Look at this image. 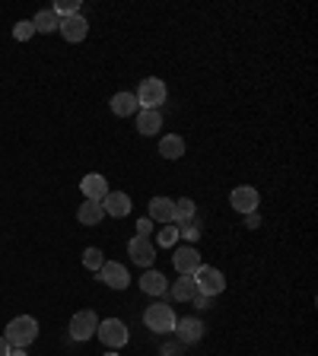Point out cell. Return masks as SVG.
Here are the masks:
<instances>
[{
  "mask_svg": "<svg viewBox=\"0 0 318 356\" xmlns=\"http://www.w3.org/2000/svg\"><path fill=\"white\" fill-rule=\"evenodd\" d=\"M35 337H38V321L32 315H19V318H13L3 327V341L10 347H29Z\"/></svg>",
  "mask_w": 318,
  "mask_h": 356,
  "instance_id": "6da1fadb",
  "label": "cell"
},
{
  "mask_svg": "<svg viewBox=\"0 0 318 356\" xmlns=\"http://www.w3.org/2000/svg\"><path fill=\"white\" fill-rule=\"evenodd\" d=\"M143 321H147V327L153 334H172L178 318H175V312H172V305L156 302V305H150V309L143 312Z\"/></svg>",
  "mask_w": 318,
  "mask_h": 356,
  "instance_id": "7a4b0ae2",
  "label": "cell"
},
{
  "mask_svg": "<svg viewBox=\"0 0 318 356\" xmlns=\"http://www.w3.org/2000/svg\"><path fill=\"white\" fill-rule=\"evenodd\" d=\"M194 286H198V293H204V296H220L223 289H226V277L216 270V267H210V264H200L198 270H194Z\"/></svg>",
  "mask_w": 318,
  "mask_h": 356,
  "instance_id": "3957f363",
  "label": "cell"
},
{
  "mask_svg": "<svg viewBox=\"0 0 318 356\" xmlns=\"http://www.w3.org/2000/svg\"><path fill=\"white\" fill-rule=\"evenodd\" d=\"M134 96H137V105H141V108L159 111V105L166 102V83L159 80V76H147V80L141 83V89H137Z\"/></svg>",
  "mask_w": 318,
  "mask_h": 356,
  "instance_id": "277c9868",
  "label": "cell"
},
{
  "mask_svg": "<svg viewBox=\"0 0 318 356\" xmlns=\"http://www.w3.org/2000/svg\"><path fill=\"white\" fill-rule=\"evenodd\" d=\"M99 341L105 343V347H111V350H118V347H125L127 341H131V331H127V325L121 318H105V321H99Z\"/></svg>",
  "mask_w": 318,
  "mask_h": 356,
  "instance_id": "5b68a950",
  "label": "cell"
},
{
  "mask_svg": "<svg viewBox=\"0 0 318 356\" xmlns=\"http://www.w3.org/2000/svg\"><path fill=\"white\" fill-rule=\"evenodd\" d=\"M127 254H131L134 264H141L143 270H150L156 261V245L150 242V236H134L131 242H127Z\"/></svg>",
  "mask_w": 318,
  "mask_h": 356,
  "instance_id": "8992f818",
  "label": "cell"
},
{
  "mask_svg": "<svg viewBox=\"0 0 318 356\" xmlns=\"http://www.w3.org/2000/svg\"><path fill=\"white\" fill-rule=\"evenodd\" d=\"M96 331H99L96 312L83 309V312H77L74 318H70V337H74V341H89V337H96Z\"/></svg>",
  "mask_w": 318,
  "mask_h": 356,
  "instance_id": "52a82bcc",
  "label": "cell"
},
{
  "mask_svg": "<svg viewBox=\"0 0 318 356\" xmlns=\"http://www.w3.org/2000/svg\"><path fill=\"white\" fill-rule=\"evenodd\" d=\"M99 280H102L105 286H111V289H127L131 277H127L125 264H118V261H105V264L99 267Z\"/></svg>",
  "mask_w": 318,
  "mask_h": 356,
  "instance_id": "ba28073f",
  "label": "cell"
},
{
  "mask_svg": "<svg viewBox=\"0 0 318 356\" xmlns=\"http://www.w3.org/2000/svg\"><path fill=\"white\" fill-rule=\"evenodd\" d=\"M80 191H83V197H86V200H96V204H102L105 194H109V178L99 175V172H89V175H83Z\"/></svg>",
  "mask_w": 318,
  "mask_h": 356,
  "instance_id": "9c48e42d",
  "label": "cell"
},
{
  "mask_svg": "<svg viewBox=\"0 0 318 356\" xmlns=\"http://www.w3.org/2000/svg\"><path fill=\"white\" fill-rule=\"evenodd\" d=\"M58 32L67 38V42H83V38H86V32H89V22H86V16H83V13L67 16V19L58 22Z\"/></svg>",
  "mask_w": 318,
  "mask_h": 356,
  "instance_id": "30bf717a",
  "label": "cell"
},
{
  "mask_svg": "<svg viewBox=\"0 0 318 356\" xmlns=\"http://www.w3.org/2000/svg\"><path fill=\"white\" fill-rule=\"evenodd\" d=\"M230 204L245 216V213H255V210H258L261 197H258V191H255V188L242 185V188H236V191L230 194Z\"/></svg>",
  "mask_w": 318,
  "mask_h": 356,
  "instance_id": "8fae6325",
  "label": "cell"
},
{
  "mask_svg": "<svg viewBox=\"0 0 318 356\" xmlns=\"http://www.w3.org/2000/svg\"><path fill=\"white\" fill-rule=\"evenodd\" d=\"M204 331H207V327H204L200 318H178L175 321V337L182 343H198L200 337H204Z\"/></svg>",
  "mask_w": 318,
  "mask_h": 356,
  "instance_id": "7c38bea8",
  "label": "cell"
},
{
  "mask_svg": "<svg viewBox=\"0 0 318 356\" xmlns=\"http://www.w3.org/2000/svg\"><path fill=\"white\" fill-rule=\"evenodd\" d=\"M172 264H175L178 274H194L200 267V254L194 245H185V248H178L175 254H172Z\"/></svg>",
  "mask_w": 318,
  "mask_h": 356,
  "instance_id": "4fadbf2b",
  "label": "cell"
},
{
  "mask_svg": "<svg viewBox=\"0 0 318 356\" xmlns=\"http://www.w3.org/2000/svg\"><path fill=\"white\" fill-rule=\"evenodd\" d=\"M105 207V216H115V220H121V216L131 213V197H127L125 191H109L102 200Z\"/></svg>",
  "mask_w": 318,
  "mask_h": 356,
  "instance_id": "5bb4252c",
  "label": "cell"
},
{
  "mask_svg": "<svg viewBox=\"0 0 318 356\" xmlns=\"http://www.w3.org/2000/svg\"><path fill=\"white\" fill-rule=\"evenodd\" d=\"M172 213H175V200L172 197L156 194V197L150 200V220L153 222H166V226H172Z\"/></svg>",
  "mask_w": 318,
  "mask_h": 356,
  "instance_id": "9a60e30c",
  "label": "cell"
},
{
  "mask_svg": "<svg viewBox=\"0 0 318 356\" xmlns=\"http://www.w3.org/2000/svg\"><path fill=\"white\" fill-rule=\"evenodd\" d=\"M109 105H111V111H115L118 118H131V115L141 111V105H137V96H134V92H115Z\"/></svg>",
  "mask_w": 318,
  "mask_h": 356,
  "instance_id": "2e32d148",
  "label": "cell"
},
{
  "mask_svg": "<svg viewBox=\"0 0 318 356\" xmlns=\"http://www.w3.org/2000/svg\"><path fill=\"white\" fill-rule=\"evenodd\" d=\"M141 289L147 293V296H163L166 289H169V280H166V274H159V270H143L141 277Z\"/></svg>",
  "mask_w": 318,
  "mask_h": 356,
  "instance_id": "e0dca14e",
  "label": "cell"
},
{
  "mask_svg": "<svg viewBox=\"0 0 318 356\" xmlns=\"http://www.w3.org/2000/svg\"><path fill=\"white\" fill-rule=\"evenodd\" d=\"M159 127H163V115L159 111H150V108L137 111V134L153 137V134H159Z\"/></svg>",
  "mask_w": 318,
  "mask_h": 356,
  "instance_id": "ac0fdd59",
  "label": "cell"
},
{
  "mask_svg": "<svg viewBox=\"0 0 318 356\" xmlns=\"http://www.w3.org/2000/svg\"><path fill=\"white\" fill-rule=\"evenodd\" d=\"M77 220H80L83 226H99V222L105 220V207L96 204V200H83L80 210H77Z\"/></svg>",
  "mask_w": 318,
  "mask_h": 356,
  "instance_id": "d6986e66",
  "label": "cell"
},
{
  "mask_svg": "<svg viewBox=\"0 0 318 356\" xmlns=\"http://www.w3.org/2000/svg\"><path fill=\"white\" fill-rule=\"evenodd\" d=\"M194 293H198L194 277L191 274H178V280L172 283V299H178V302H191Z\"/></svg>",
  "mask_w": 318,
  "mask_h": 356,
  "instance_id": "ffe728a7",
  "label": "cell"
},
{
  "mask_svg": "<svg viewBox=\"0 0 318 356\" xmlns=\"http://www.w3.org/2000/svg\"><path fill=\"white\" fill-rule=\"evenodd\" d=\"M159 156H163V159H182V156H185V140H182L178 134L163 137V140H159Z\"/></svg>",
  "mask_w": 318,
  "mask_h": 356,
  "instance_id": "44dd1931",
  "label": "cell"
},
{
  "mask_svg": "<svg viewBox=\"0 0 318 356\" xmlns=\"http://www.w3.org/2000/svg\"><path fill=\"white\" fill-rule=\"evenodd\" d=\"M58 13L54 10H42V13H35V19H32V26H35V32H58Z\"/></svg>",
  "mask_w": 318,
  "mask_h": 356,
  "instance_id": "7402d4cb",
  "label": "cell"
},
{
  "mask_svg": "<svg viewBox=\"0 0 318 356\" xmlns=\"http://www.w3.org/2000/svg\"><path fill=\"white\" fill-rule=\"evenodd\" d=\"M194 220V200L191 197H178L175 200V213H172V222L182 226V222H191Z\"/></svg>",
  "mask_w": 318,
  "mask_h": 356,
  "instance_id": "603a6c76",
  "label": "cell"
},
{
  "mask_svg": "<svg viewBox=\"0 0 318 356\" xmlns=\"http://www.w3.org/2000/svg\"><path fill=\"white\" fill-rule=\"evenodd\" d=\"M102 264H105V254L99 252V248H86V252H83V267H86V270H96L99 274Z\"/></svg>",
  "mask_w": 318,
  "mask_h": 356,
  "instance_id": "cb8c5ba5",
  "label": "cell"
},
{
  "mask_svg": "<svg viewBox=\"0 0 318 356\" xmlns=\"http://www.w3.org/2000/svg\"><path fill=\"white\" fill-rule=\"evenodd\" d=\"M51 10L58 13V19H67V16H77V13H80V0H58Z\"/></svg>",
  "mask_w": 318,
  "mask_h": 356,
  "instance_id": "d4e9b609",
  "label": "cell"
},
{
  "mask_svg": "<svg viewBox=\"0 0 318 356\" xmlns=\"http://www.w3.org/2000/svg\"><path fill=\"white\" fill-rule=\"evenodd\" d=\"M32 35H35V26H32V19H19L13 26V38H16V42H29Z\"/></svg>",
  "mask_w": 318,
  "mask_h": 356,
  "instance_id": "484cf974",
  "label": "cell"
},
{
  "mask_svg": "<svg viewBox=\"0 0 318 356\" xmlns=\"http://www.w3.org/2000/svg\"><path fill=\"white\" fill-rule=\"evenodd\" d=\"M178 236H185L188 238V242H198V238H200V226H198V222H182V226H178Z\"/></svg>",
  "mask_w": 318,
  "mask_h": 356,
  "instance_id": "4316f807",
  "label": "cell"
},
{
  "mask_svg": "<svg viewBox=\"0 0 318 356\" xmlns=\"http://www.w3.org/2000/svg\"><path fill=\"white\" fill-rule=\"evenodd\" d=\"M150 232H153V220H150V216L137 220V236H150Z\"/></svg>",
  "mask_w": 318,
  "mask_h": 356,
  "instance_id": "83f0119b",
  "label": "cell"
},
{
  "mask_svg": "<svg viewBox=\"0 0 318 356\" xmlns=\"http://www.w3.org/2000/svg\"><path fill=\"white\" fill-rule=\"evenodd\" d=\"M178 238V229H163L159 232V245H175Z\"/></svg>",
  "mask_w": 318,
  "mask_h": 356,
  "instance_id": "f1b7e54d",
  "label": "cell"
},
{
  "mask_svg": "<svg viewBox=\"0 0 318 356\" xmlns=\"http://www.w3.org/2000/svg\"><path fill=\"white\" fill-rule=\"evenodd\" d=\"M258 226H261L258 210H255V213H245V229H258Z\"/></svg>",
  "mask_w": 318,
  "mask_h": 356,
  "instance_id": "f546056e",
  "label": "cell"
},
{
  "mask_svg": "<svg viewBox=\"0 0 318 356\" xmlns=\"http://www.w3.org/2000/svg\"><path fill=\"white\" fill-rule=\"evenodd\" d=\"M198 309H210V296H204V293H194V299H191Z\"/></svg>",
  "mask_w": 318,
  "mask_h": 356,
  "instance_id": "4dcf8cb0",
  "label": "cell"
},
{
  "mask_svg": "<svg viewBox=\"0 0 318 356\" xmlns=\"http://www.w3.org/2000/svg\"><path fill=\"white\" fill-rule=\"evenodd\" d=\"M7 356H29V353H26V347H10Z\"/></svg>",
  "mask_w": 318,
  "mask_h": 356,
  "instance_id": "1f68e13d",
  "label": "cell"
},
{
  "mask_svg": "<svg viewBox=\"0 0 318 356\" xmlns=\"http://www.w3.org/2000/svg\"><path fill=\"white\" fill-rule=\"evenodd\" d=\"M7 353H10V343L3 341V337H0V356H7Z\"/></svg>",
  "mask_w": 318,
  "mask_h": 356,
  "instance_id": "d6a6232c",
  "label": "cell"
},
{
  "mask_svg": "<svg viewBox=\"0 0 318 356\" xmlns=\"http://www.w3.org/2000/svg\"><path fill=\"white\" fill-rule=\"evenodd\" d=\"M163 356H178V347H163Z\"/></svg>",
  "mask_w": 318,
  "mask_h": 356,
  "instance_id": "836d02e7",
  "label": "cell"
},
{
  "mask_svg": "<svg viewBox=\"0 0 318 356\" xmlns=\"http://www.w3.org/2000/svg\"><path fill=\"white\" fill-rule=\"evenodd\" d=\"M105 356H115V353H105Z\"/></svg>",
  "mask_w": 318,
  "mask_h": 356,
  "instance_id": "e575fe53",
  "label": "cell"
}]
</instances>
